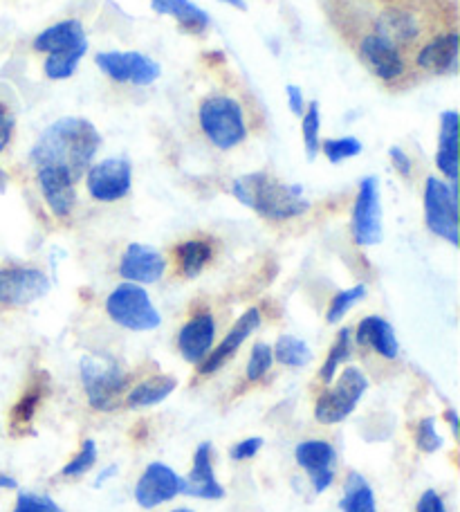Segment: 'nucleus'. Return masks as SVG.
Here are the masks:
<instances>
[{"label":"nucleus","mask_w":460,"mask_h":512,"mask_svg":"<svg viewBox=\"0 0 460 512\" xmlns=\"http://www.w3.org/2000/svg\"><path fill=\"white\" fill-rule=\"evenodd\" d=\"M101 146V135L84 117H61L39 135L30 162L36 169L63 167L79 180L92 167V160Z\"/></svg>","instance_id":"f257e3e1"},{"label":"nucleus","mask_w":460,"mask_h":512,"mask_svg":"<svg viewBox=\"0 0 460 512\" xmlns=\"http://www.w3.org/2000/svg\"><path fill=\"white\" fill-rule=\"evenodd\" d=\"M232 194L238 203L254 209L256 214L270 221H290L303 216L310 209L308 198L299 185H283L263 171L247 173L234 180Z\"/></svg>","instance_id":"f03ea898"},{"label":"nucleus","mask_w":460,"mask_h":512,"mask_svg":"<svg viewBox=\"0 0 460 512\" xmlns=\"http://www.w3.org/2000/svg\"><path fill=\"white\" fill-rule=\"evenodd\" d=\"M200 128L207 140L220 151H229L247 140L243 106L227 95L207 97L198 111Z\"/></svg>","instance_id":"7ed1b4c3"},{"label":"nucleus","mask_w":460,"mask_h":512,"mask_svg":"<svg viewBox=\"0 0 460 512\" xmlns=\"http://www.w3.org/2000/svg\"><path fill=\"white\" fill-rule=\"evenodd\" d=\"M81 382L92 409L113 411L122 402V393L128 387V376L115 360L92 358L81 360Z\"/></svg>","instance_id":"20e7f679"},{"label":"nucleus","mask_w":460,"mask_h":512,"mask_svg":"<svg viewBox=\"0 0 460 512\" xmlns=\"http://www.w3.org/2000/svg\"><path fill=\"white\" fill-rule=\"evenodd\" d=\"M106 313L110 315L115 324L128 331L146 333L155 331L162 324V317L158 308L153 306V301L142 286L137 283H119V286L110 292L106 299Z\"/></svg>","instance_id":"39448f33"},{"label":"nucleus","mask_w":460,"mask_h":512,"mask_svg":"<svg viewBox=\"0 0 460 512\" xmlns=\"http://www.w3.org/2000/svg\"><path fill=\"white\" fill-rule=\"evenodd\" d=\"M368 389V380L357 367H346L333 389L321 393L315 405L317 423L337 425L353 414Z\"/></svg>","instance_id":"423d86ee"},{"label":"nucleus","mask_w":460,"mask_h":512,"mask_svg":"<svg viewBox=\"0 0 460 512\" xmlns=\"http://www.w3.org/2000/svg\"><path fill=\"white\" fill-rule=\"evenodd\" d=\"M427 227L440 239L458 245V189L456 182L427 178L425 187Z\"/></svg>","instance_id":"0eeeda50"},{"label":"nucleus","mask_w":460,"mask_h":512,"mask_svg":"<svg viewBox=\"0 0 460 512\" xmlns=\"http://www.w3.org/2000/svg\"><path fill=\"white\" fill-rule=\"evenodd\" d=\"M353 239L362 248L382 243V203H380V182L375 176H366L357 189L351 218Z\"/></svg>","instance_id":"6e6552de"},{"label":"nucleus","mask_w":460,"mask_h":512,"mask_svg":"<svg viewBox=\"0 0 460 512\" xmlns=\"http://www.w3.org/2000/svg\"><path fill=\"white\" fill-rule=\"evenodd\" d=\"M97 68L117 84H131L137 88L151 86L160 79V66L142 52H99L95 57Z\"/></svg>","instance_id":"1a4fd4ad"},{"label":"nucleus","mask_w":460,"mask_h":512,"mask_svg":"<svg viewBox=\"0 0 460 512\" xmlns=\"http://www.w3.org/2000/svg\"><path fill=\"white\" fill-rule=\"evenodd\" d=\"M133 185V167L126 158H106L92 164L86 173L88 194L99 203H115L128 196Z\"/></svg>","instance_id":"9d476101"},{"label":"nucleus","mask_w":460,"mask_h":512,"mask_svg":"<svg viewBox=\"0 0 460 512\" xmlns=\"http://www.w3.org/2000/svg\"><path fill=\"white\" fill-rule=\"evenodd\" d=\"M48 274L36 268H0V304L27 306L48 295Z\"/></svg>","instance_id":"9b49d317"},{"label":"nucleus","mask_w":460,"mask_h":512,"mask_svg":"<svg viewBox=\"0 0 460 512\" xmlns=\"http://www.w3.org/2000/svg\"><path fill=\"white\" fill-rule=\"evenodd\" d=\"M178 495H182V477L164 463H151L135 486V501L144 510L158 508Z\"/></svg>","instance_id":"f8f14e48"},{"label":"nucleus","mask_w":460,"mask_h":512,"mask_svg":"<svg viewBox=\"0 0 460 512\" xmlns=\"http://www.w3.org/2000/svg\"><path fill=\"white\" fill-rule=\"evenodd\" d=\"M294 459L308 472L317 495L326 492L335 481V447L326 441H303L294 447Z\"/></svg>","instance_id":"ddd939ff"},{"label":"nucleus","mask_w":460,"mask_h":512,"mask_svg":"<svg viewBox=\"0 0 460 512\" xmlns=\"http://www.w3.org/2000/svg\"><path fill=\"white\" fill-rule=\"evenodd\" d=\"M164 270H167V261L164 256L151 248V245L142 243H131L126 248L122 261H119V274L128 283H155L164 277Z\"/></svg>","instance_id":"4468645a"},{"label":"nucleus","mask_w":460,"mask_h":512,"mask_svg":"<svg viewBox=\"0 0 460 512\" xmlns=\"http://www.w3.org/2000/svg\"><path fill=\"white\" fill-rule=\"evenodd\" d=\"M36 178H39L41 194L45 198V203L52 209V214L59 218L70 216L72 207L77 203V180L70 176V171L63 167H41L36 169Z\"/></svg>","instance_id":"2eb2a0df"},{"label":"nucleus","mask_w":460,"mask_h":512,"mask_svg":"<svg viewBox=\"0 0 460 512\" xmlns=\"http://www.w3.org/2000/svg\"><path fill=\"white\" fill-rule=\"evenodd\" d=\"M360 57L368 66V70L373 72L375 77H380L384 81H393L404 75V59L402 52L395 48L393 43H389L382 36L377 34H368L360 43Z\"/></svg>","instance_id":"dca6fc26"},{"label":"nucleus","mask_w":460,"mask_h":512,"mask_svg":"<svg viewBox=\"0 0 460 512\" xmlns=\"http://www.w3.org/2000/svg\"><path fill=\"white\" fill-rule=\"evenodd\" d=\"M261 326V310L250 308L245 315L238 317V322L232 326V331L225 335V340L218 344V349L209 351V355L200 364L202 376H209V373H216L227 360H232L236 351L241 349V344L250 337L256 328Z\"/></svg>","instance_id":"f3484780"},{"label":"nucleus","mask_w":460,"mask_h":512,"mask_svg":"<svg viewBox=\"0 0 460 512\" xmlns=\"http://www.w3.org/2000/svg\"><path fill=\"white\" fill-rule=\"evenodd\" d=\"M34 50L43 52V54H72V52H81L86 54L88 50V39H86V30L77 18H70V21H61L57 25L43 30L39 36L34 39Z\"/></svg>","instance_id":"a211bd4d"},{"label":"nucleus","mask_w":460,"mask_h":512,"mask_svg":"<svg viewBox=\"0 0 460 512\" xmlns=\"http://www.w3.org/2000/svg\"><path fill=\"white\" fill-rule=\"evenodd\" d=\"M182 495L196 497V499H223L225 488L220 486L214 463H211V445L202 443L198 445L196 454H193V468L187 479H182Z\"/></svg>","instance_id":"6ab92c4d"},{"label":"nucleus","mask_w":460,"mask_h":512,"mask_svg":"<svg viewBox=\"0 0 460 512\" xmlns=\"http://www.w3.org/2000/svg\"><path fill=\"white\" fill-rule=\"evenodd\" d=\"M214 337H216L214 317L209 313H200L196 317H191L189 322L182 326V331L178 335V349L182 353V358L191 364H202V360L209 355L211 346H214Z\"/></svg>","instance_id":"aec40b11"},{"label":"nucleus","mask_w":460,"mask_h":512,"mask_svg":"<svg viewBox=\"0 0 460 512\" xmlns=\"http://www.w3.org/2000/svg\"><path fill=\"white\" fill-rule=\"evenodd\" d=\"M416 63L427 72H454L458 68V34H440L422 45Z\"/></svg>","instance_id":"412c9836"},{"label":"nucleus","mask_w":460,"mask_h":512,"mask_svg":"<svg viewBox=\"0 0 460 512\" xmlns=\"http://www.w3.org/2000/svg\"><path fill=\"white\" fill-rule=\"evenodd\" d=\"M355 342L360 346H371L375 353H380L386 360H395L400 353L398 337H395L393 326L382 317H366L355 331Z\"/></svg>","instance_id":"4be33fe9"},{"label":"nucleus","mask_w":460,"mask_h":512,"mask_svg":"<svg viewBox=\"0 0 460 512\" xmlns=\"http://www.w3.org/2000/svg\"><path fill=\"white\" fill-rule=\"evenodd\" d=\"M436 167L443 171L449 182L458 178V113L445 111L440 115V135H438V153Z\"/></svg>","instance_id":"5701e85b"},{"label":"nucleus","mask_w":460,"mask_h":512,"mask_svg":"<svg viewBox=\"0 0 460 512\" xmlns=\"http://www.w3.org/2000/svg\"><path fill=\"white\" fill-rule=\"evenodd\" d=\"M375 34L393 43L395 48L402 52V48H409V45L418 39L420 25L416 21V16L402 12V9H391V12L377 18Z\"/></svg>","instance_id":"b1692460"},{"label":"nucleus","mask_w":460,"mask_h":512,"mask_svg":"<svg viewBox=\"0 0 460 512\" xmlns=\"http://www.w3.org/2000/svg\"><path fill=\"white\" fill-rule=\"evenodd\" d=\"M153 9L158 14L173 16L176 21L193 34H202L209 27V16L202 12L198 5H193L191 0H151Z\"/></svg>","instance_id":"393cba45"},{"label":"nucleus","mask_w":460,"mask_h":512,"mask_svg":"<svg viewBox=\"0 0 460 512\" xmlns=\"http://www.w3.org/2000/svg\"><path fill=\"white\" fill-rule=\"evenodd\" d=\"M178 382L171 376H153L149 380H144L137 384V387L131 389V393L126 396V405L131 409L137 407H153L160 405L162 400H167L173 391H176Z\"/></svg>","instance_id":"a878e982"},{"label":"nucleus","mask_w":460,"mask_h":512,"mask_svg":"<svg viewBox=\"0 0 460 512\" xmlns=\"http://www.w3.org/2000/svg\"><path fill=\"white\" fill-rule=\"evenodd\" d=\"M339 508L344 512H375V495L373 488L362 474L351 472L344 483V497L339 501Z\"/></svg>","instance_id":"bb28decb"},{"label":"nucleus","mask_w":460,"mask_h":512,"mask_svg":"<svg viewBox=\"0 0 460 512\" xmlns=\"http://www.w3.org/2000/svg\"><path fill=\"white\" fill-rule=\"evenodd\" d=\"M176 261L182 277L196 279L211 261V245L207 241H184L176 248Z\"/></svg>","instance_id":"cd10ccee"},{"label":"nucleus","mask_w":460,"mask_h":512,"mask_svg":"<svg viewBox=\"0 0 460 512\" xmlns=\"http://www.w3.org/2000/svg\"><path fill=\"white\" fill-rule=\"evenodd\" d=\"M272 353H274L276 362L283 364V367H290V369L306 367V364H310V360H312L310 346L294 335H281L279 340H276V346L272 349Z\"/></svg>","instance_id":"c85d7f7f"},{"label":"nucleus","mask_w":460,"mask_h":512,"mask_svg":"<svg viewBox=\"0 0 460 512\" xmlns=\"http://www.w3.org/2000/svg\"><path fill=\"white\" fill-rule=\"evenodd\" d=\"M351 353H353V331L351 328H342L337 335L335 344L330 346V353L324 362V367H321V380H324L326 384L333 382L339 364L351 358Z\"/></svg>","instance_id":"c756f323"},{"label":"nucleus","mask_w":460,"mask_h":512,"mask_svg":"<svg viewBox=\"0 0 460 512\" xmlns=\"http://www.w3.org/2000/svg\"><path fill=\"white\" fill-rule=\"evenodd\" d=\"M43 393H45V384H34V387L27 391L21 400H18V405L12 411V432L23 434V429L30 427L36 409H39L43 400Z\"/></svg>","instance_id":"7c9ffc66"},{"label":"nucleus","mask_w":460,"mask_h":512,"mask_svg":"<svg viewBox=\"0 0 460 512\" xmlns=\"http://www.w3.org/2000/svg\"><path fill=\"white\" fill-rule=\"evenodd\" d=\"M364 297H366V286H364V283H357V286H353V288L337 292V295L333 297V301H330V306H328L326 322L328 324L342 322L348 310H351L355 304H360Z\"/></svg>","instance_id":"2f4dec72"},{"label":"nucleus","mask_w":460,"mask_h":512,"mask_svg":"<svg viewBox=\"0 0 460 512\" xmlns=\"http://www.w3.org/2000/svg\"><path fill=\"white\" fill-rule=\"evenodd\" d=\"M303 124H301V131H303V144H306V153H308V160H315L317 153L321 149V115H319V104L312 102L308 104L306 111H303Z\"/></svg>","instance_id":"473e14b6"},{"label":"nucleus","mask_w":460,"mask_h":512,"mask_svg":"<svg viewBox=\"0 0 460 512\" xmlns=\"http://www.w3.org/2000/svg\"><path fill=\"white\" fill-rule=\"evenodd\" d=\"M319 151H324L330 162H344L362 153V142L357 137H339V140H326Z\"/></svg>","instance_id":"72a5a7b5"},{"label":"nucleus","mask_w":460,"mask_h":512,"mask_svg":"<svg viewBox=\"0 0 460 512\" xmlns=\"http://www.w3.org/2000/svg\"><path fill=\"white\" fill-rule=\"evenodd\" d=\"M95 461H97V445H95V441L86 438L84 445H81L79 454L66 465V468L61 470V474H63V477H68V479L84 477V474L92 468V465H95Z\"/></svg>","instance_id":"f704fd0d"},{"label":"nucleus","mask_w":460,"mask_h":512,"mask_svg":"<svg viewBox=\"0 0 460 512\" xmlns=\"http://www.w3.org/2000/svg\"><path fill=\"white\" fill-rule=\"evenodd\" d=\"M272 362H274V353H272L270 346L265 342L254 344L250 362H247V380H250V382L263 380L265 373L272 369Z\"/></svg>","instance_id":"c9c22d12"},{"label":"nucleus","mask_w":460,"mask_h":512,"mask_svg":"<svg viewBox=\"0 0 460 512\" xmlns=\"http://www.w3.org/2000/svg\"><path fill=\"white\" fill-rule=\"evenodd\" d=\"M416 445H418V450L425 454H434L440 450V447H443V438H440V434H438L434 418L420 420L418 429H416Z\"/></svg>","instance_id":"e433bc0d"},{"label":"nucleus","mask_w":460,"mask_h":512,"mask_svg":"<svg viewBox=\"0 0 460 512\" xmlns=\"http://www.w3.org/2000/svg\"><path fill=\"white\" fill-rule=\"evenodd\" d=\"M14 512H63L54 499L48 495H36V492H21L16 499Z\"/></svg>","instance_id":"4c0bfd02"},{"label":"nucleus","mask_w":460,"mask_h":512,"mask_svg":"<svg viewBox=\"0 0 460 512\" xmlns=\"http://www.w3.org/2000/svg\"><path fill=\"white\" fill-rule=\"evenodd\" d=\"M261 447H263V438H259V436L245 438V441L236 443V445L232 447V459H234V461L254 459V456L261 452Z\"/></svg>","instance_id":"58836bf2"},{"label":"nucleus","mask_w":460,"mask_h":512,"mask_svg":"<svg viewBox=\"0 0 460 512\" xmlns=\"http://www.w3.org/2000/svg\"><path fill=\"white\" fill-rule=\"evenodd\" d=\"M14 115L9 113V108L0 102V153H3L9 142H12V135H14Z\"/></svg>","instance_id":"ea45409f"},{"label":"nucleus","mask_w":460,"mask_h":512,"mask_svg":"<svg viewBox=\"0 0 460 512\" xmlns=\"http://www.w3.org/2000/svg\"><path fill=\"white\" fill-rule=\"evenodd\" d=\"M416 512H447V508H445L443 497H440L436 490H427L425 495L420 497Z\"/></svg>","instance_id":"a19ab883"},{"label":"nucleus","mask_w":460,"mask_h":512,"mask_svg":"<svg viewBox=\"0 0 460 512\" xmlns=\"http://www.w3.org/2000/svg\"><path fill=\"white\" fill-rule=\"evenodd\" d=\"M389 158H391L393 167H395V171L400 173V176L411 178V160H409L407 153H404L402 149H398V146H393V149L389 151Z\"/></svg>","instance_id":"79ce46f5"},{"label":"nucleus","mask_w":460,"mask_h":512,"mask_svg":"<svg viewBox=\"0 0 460 512\" xmlns=\"http://www.w3.org/2000/svg\"><path fill=\"white\" fill-rule=\"evenodd\" d=\"M288 90V104H290V111L294 115H303V111H306V102H303V93L299 86H288L285 88Z\"/></svg>","instance_id":"37998d69"},{"label":"nucleus","mask_w":460,"mask_h":512,"mask_svg":"<svg viewBox=\"0 0 460 512\" xmlns=\"http://www.w3.org/2000/svg\"><path fill=\"white\" fill-rule=\"evenodd\" d=\"M115 474H117V465H108V468H106L104 472H101L99 477L95 479V488H101V486H104V483L113 479Z\"/></svg>","instance_id":"c03bdc74"},{"label":"nucleus","mask_w":460,"mask_h":512,"mask_svg":"<svg viewBox=\"0 0 460 512\" xmlns=\"http://www.w3.org/2000/svg\"><path fill=\"white\" fill-rule=\"evenodd\" d=\"M18 483L14 477H9V474L0 472V490H16Z\"/></svg>","instance_id":"a18cd8bd"},{"label":"nucleus","mask_w":460,"mask_h":512,"mask_svg":"<svg viewBox=\"0 0 460 512\" xmlns=\"http://www.w3.org/2000/svg\"><path fill=\"white\" fill-rule=\"evenodd\" d=\"M445 418H447V423H449V427H452V432H454V436H458V414L454 409H449L447 414H445Z\"/></svg>","instance_id":"49530a36"},{"label":"nucleus","mask_w":460,"mask_h":512,"mask_svg":"<svg viewBox=\"0 0 460 512\" xmlns=\"http://www.w3.org/2000/svg\"><path fill=\"white\" fill-rule=\"evenodd\" d=\"M223 3H227V5H234L236 9H245V3H243V0H223Z\"/></svg>","instance_id":"de8ad7c7"},{"label":"nucleus","mask_w":460,"mask_h":512,"mask_svg":"<svg viewBox=\"0 0 460 512\" xmlns=\"http://www.w3.org/2000/svg\"><path fill=\"white\" fill-rule=\"evenodd\" d=\"M173 512H193V510H189V508H178V510H173Z\"/></svg>","instance_id":"09e8293b"}]
</instances>
